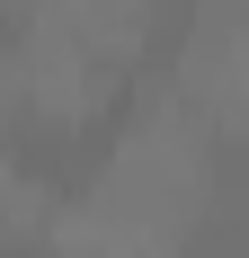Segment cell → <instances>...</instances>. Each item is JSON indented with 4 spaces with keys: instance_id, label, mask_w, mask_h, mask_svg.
<instances>
[{
    "instance_id": "cell-2",
    "label": "cell",
    "mask_w": 249,
    "mask_h": 258,
    "mask_svg": "<svg viewBox=\"0 0 249 258\" xmlns=\"http://www.w3.org/2000/svg\"><path fill=\"white\" fill-rule=\"evenodd\" d=\"M9 27H18V18H9V9H0V45H9Z\"/></svg>"
},
{
    "instance_id": "cell-1",
    "label": "cell",
    "mask_w": 249,
    "mask_h": 258,
    "mask_svg": "<svg viewBox=\"0 0 249 258\" xmlns=\"http://www.w3.org/2000/svg\"><path fill=\"white\" fill-rule=\"evenodd\" d=\"M178 258H249V214L240 205H214L205 223H187Z\"/></svg>"
}]
</instances>
